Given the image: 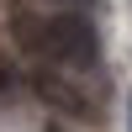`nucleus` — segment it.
Here are the masks:
<instances>
[{
    "mask_svg": "<svg viewBox=\"0 0 132 132\" xmlns=\"http://www.w3.org/2000/svg\"><path fill=\"white\" fill-rule=\"evenodd\" d=\"M16 42L27 53H42L53 63H69V69H95L101 63V32L90 16L79 11H58V16H37V11H16Z\"/></svg>",
    "mask_w": 132,
    "mask_h": 132,
    "instance_id": "1",
    "label": "nucleus"
},
{
    "mask_svg": "<svg viewBox=\"0 0 132 132\" xmlns=\"http://www.w3.org/2000/svg\"><path fill=\"white\" fill-rule=\"evenodd\" d=\"M127 132H132V95H127Z\"/></svg>",
    "mask_w": 132,
    "mask_h": 132,
    "instance_id": "3",
    "label": "nucleus"
},
{
    "mask_svg": "<svg viewBox=\"0 0 132 132\" xmlns=\"http://www.w3.org/2000/svg\"><path fill=\"white\" fill-rule=\"evenodd\" d=\"M37 95L48 106H58V111H69V116H90V101H85L69 79H58V74H42V79H37Z\"/></svg>",
    "mask_w": 132,
    "mask_h": 132,
    "instance_id": "2",
    "label": "nucleus"
},
{
    "mask_svg": "<svg viewBox=\"0 0 132 132\" xmlns=\"http://www.w3.org/2000/svg\"><path fill=\"white\" fill-rule=\"evenodd\" d=\"M63 5H95V0H63Z\"/></svg>",
    "mask_w": 132,
    "mask_h": 132,
    "instance_id": "4",
    "label": "nucleus"
}]
</instances>
